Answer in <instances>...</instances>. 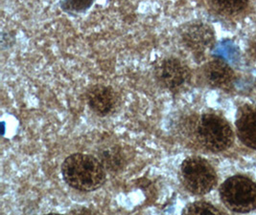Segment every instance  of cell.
<instances>
[{"instance_id": "4", "label": "cell", "mask_w": 256, "mask_h": 215, "mask_svg": "<svg viewBox=\"0 0 256 215\" xmlns=\"http://www.w3.org/2000/svg\"><path fill=\"white\" fill-rule=\"evenodd\" d=\"M197 137L202 146L211 152L224 151L233 143L232 126L217 114L202 115L197 125Z\"/></svg>"}, {"instance_id": "12", "label": "cell", "mask_w": 256, "mask_h": 215, "mask_svg": "<svg viewBox=\"0 0 256 215\" xmlns=\"http://www.w3.org/2000/svg\"><path fill=\"white\" fill-rule=\"evenodd\" d=\"M184 215H221L222 212L208 202L197 201L187 205L182 211Z\"/></svg>"}, {"instance_id": "1", "label": "cell", "mask_w": 256, "mask_h": 215, "mask_svg": "<svg viewBox=\"0 0 256 215\" xmlns=\"http://www.w3.org/2000/svg\"><path fill=\"white\" fill-rule=\"evenodd\" d=\"M62 176L70 188L82 193H92L106 180L105 167L99 158L90 154L74 153L62 164Z\"/></svg>"}, {"instance_id": "8", "label": "cell", "mask_w": 256, "mask_h": 215, "mask_svg": "<svg viewBox=\"0 0 256 215\" xmlns=\"http://www.w3.org/2000/svg\"><path fill=\"white\" fill-rule=\"evenodd\" d=\"M204 77L211 87L222 90L230 89L235 80L232 68L219 58L210 60L204 66Z\"/></svg>"}, {"instance_id": "13", "label": "cell", "mask_w": 256, "mask_h": 215, "mask_svg": "<svg viewBox=\"0 0 256 215\" xmlns=\"http://www.w3.org/2000/svg\"><path fill=\"white\" fill-rule=\"evenodd\" d=\"M94 2V0H64L60 6L66 11L82 12L88 10Z\"/></svg>"}, {"instance_id": "5", "label": "cell", "mask_w": 256, "mask_h": 215, "mask_svg": "<svg viewBox=\"0 0 256 215\" xmlns=\"http://www.w3.org/2000/svg\"><path fill=\"white\" fill-rule=\"evenodd\" d=\"M154 79L167 91L178 93L184 90L191 81V71L180 58L166 57L156 62L154 68Z\"/></svg>"}, {"instance_id": "3", "label": "cell", "mask_w": 256, "mask_h": 215, "mask_svg": "<svg viewBox=\"0 0 256 215\" xmlns=\"http://www.w3.org/2000/svg\"><path fill=\"white\" fill-rule=\"evenodd\" d=\"M220 197L233 213L246 214L256 210V184L250 179L235 175L222 184Z\"/></svg>"}, {"instance_id": "6", "label": "cell", "mask_w": 256, "mask_h": 215, "mask_svg": "<svg viewBox=\"0 0 256 215\" xmlns=\"http://www.w3.org/2000/svg\"><path fill=\"white\" fill-rule=\"evenodd\" d=\"M180 33L182 43L194 54L202 55L214 44L215 34L210 25L206 23H187L182 26Z\"/></svg>"}, {"instance_id": "2", "label": "cell", "mask_w": 256, "mask_h": 215, "mask_svg": "<svg viewBox=\"0 0 256 215\" xmlns=\"http://www.w3.org/2000/svg\"><path fill=\"white\" fill-rule=\"evenodd\" d=\"M180 179L187 191L195 195H206L217 185V173L206 159L191 156L180 167Z\"/></svg>"}, {"instance_id": "7", "label": "cell", "mask_w": 256, "mask_h": 215, "mask_svg": "<svg viewBox=\"0 0 256 215\" xmlns=\"http://www.w3.org/2000/svg\"><path fill=\"white\" fill-rule=\"evenodd\" d=\"M88 105L98 116L105 117L114 112L118 106L119 97L116 90L105 84H95L86 91Z\"/></svg>"}, {"instance_id": "10", "label": "cell", "mask_w": 256, "mask_h": 215, "mask_svg": "<svg viewBox=\"0 0 256 215\" xmlns=\"http://www.w3.org/2000/svg\"><path fill=\"white\" fill-rule=\"evenodd\" d=\"M99 160L102 162L106 170L118 172L123 170L126 165V158L119 147H108L99 153Z\"/></svg>"}, {"instance_id": "11", "label": "cell", "mask_w": 256, "mask_h": 215, "mask_svg": "<svg viewBox=\"0 0 256 215\" xmlns=\"http://www.w3.org/2000/svg\"><path fill=\"white\" fill-rule=\"evenodd\" d=\"M217 11L224 14H236L246 7L248 0H211Z\"/></svg>"}, {"instance_id": "9", "label": "cell", "mask_w": 256, "mask_h": 215, "mask_svg": "<svg viewBox=\"0 0 256 215\" xmlns=\"http://www.w3.org/2000/svg\"><path fill=\"white\" fill-rule=\"evenodd\" d=\"M237 134L242 143L256 150V107L244 106L237 116Z\"/></svg>"}]
</instances>
